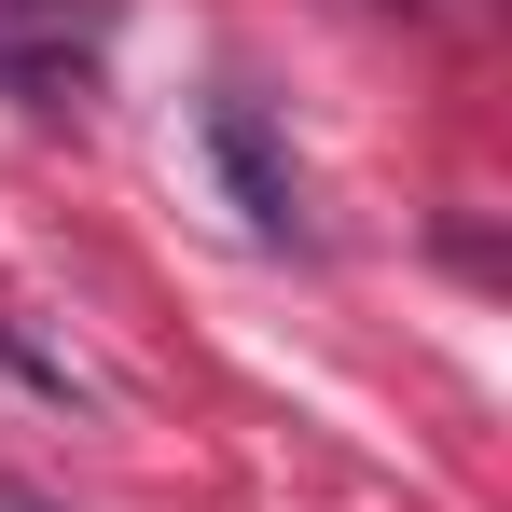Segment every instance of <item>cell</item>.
<instances>
[{"label": "cell", "mask_w": 512, "mask_h": 512, "mask_svg": "<svg viewBox=\"0 0 512 512\" xmlns=\"http://www.w3.org/2000/svg\"><path fill=\"white\" fill-rule=\"evenodd\" d=\"M194 125H208V167H222V194H236V222H250L263 250H291V236H305V194H291V167H277V125H263V97H236V84H222Z\"/></svg>", "instance_id": "obj_1"}]
</instances>
